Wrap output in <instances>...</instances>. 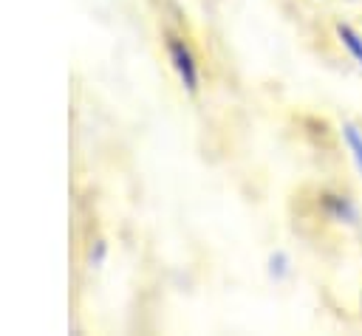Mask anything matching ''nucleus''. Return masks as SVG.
Returning a JSON list of instances; mask_svg holds the SVG:
<instances>
[{
  "instance_id": "nucleus-2",
  "label": "nucleus",
  "mask_w": 362,
  "mask_h": 336,
  "mask_svg": "<svg viewBox=\"0 0 362 336\" xmlns=\"http://www.w3.org/2000/svg\"><path fill=\"white\" fill-rule=\"evenodd\" d=\"M337 31H339V40H342V45H345V48L354 54V59L362 65V37H359L354 28H348V25H339Z\"/></svg>"
},
{
  "instance_id": "nucleus-3",
  "label": "nucleus",
  "mask_w": 362,
  "mask_h": 336,
  "mask_svg": "<svg viewBox=\"0 0 362 336\" xmlns=\"http://www.w3.org/2000/svg\"><path fill=\"white\" fill-rule=\"evenodd\" d=\"M342 133H345V141H348V147H351V152L356 158V167L362 169V136H359V130L354 124H345Z\"/></svg>"
},
{
  "instance_id": "nucleus-1",
  "label": "nucleus",
  "mask_w": 362,
  "mask_h": 336,
  "mask_svg": "<svg viewBox=\"0 0 362 336\" xmlns=\"http://www.w3.org/2000/svg\"><path fill=\"white\" fill-rule=\"evenodd\" d=\"M170 56H173V65L181 76V82L187 85V90H195L198 88V71H195V62H192V54L189 48L181 42V40H170Z\"/></svg>"
}]
</instances>
